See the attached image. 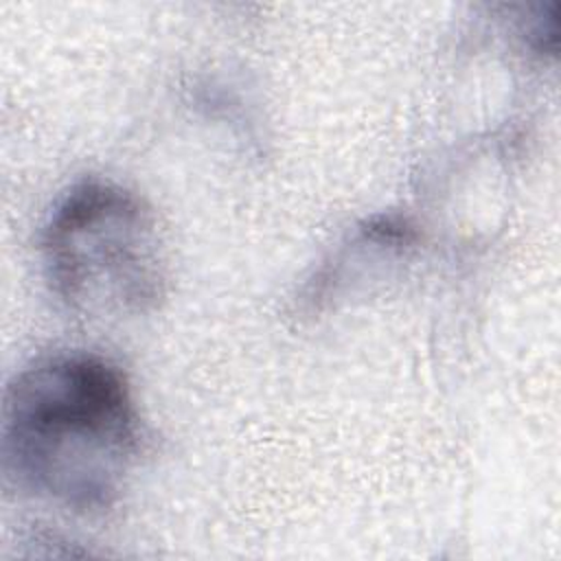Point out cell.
I'll list each match as a JSON object with an SVG mask.
<instances>
[{"label":"cell","mask_w":561,"mask_h":561,"mask_svg":"<svg viewBox=\"0 0 561 561\" xmlns=\"http://www.w3.org/2000/svg\"><path fill=\"white\" fill-rule=\"evenodd\" d=\"M145 425L125 373L88 351L42 355L2 401V467L20 491L72 513L112 508L142 454Z\"/></svg>","instance_id":"6da1fadb"},{"label":"cell","mask_w":561,"mask_h":561,"mask_svg":"<svg viewBox=\"0 0 561 561\" xmlns=\"http://www.w3.org/2000/svg\"><path fill=\"white\" fill-rule=\"evenodd\" d=\"M39 254L53 296L77 316H142L164 298L167 259L158 217L118 182H75L46 217Z\"/></svg>","instance_id":"7a4b0ae2"}]
</instances>
